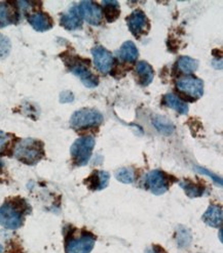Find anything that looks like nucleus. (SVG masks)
<instances>
[{"label": "nucleus", "mask_w": 223, "mask_h": 253, "mask_svg": "<svg viewBox=\"0 0 223 253\" xmlns=\"http://www.w3.org/2000/svg\"><path fill=\"white\" fill-rule=\"evenodd\" d=\"M94 58V64L99 72L107 74L111 71L114 64V58L112 53L103 46H96L92 49Z\"/></svg>", "instance_id": "obj_11"}, {"label": "nucleus", "mask_w": 223, "mask_h": 253, "mask_svg": "<svg viewBox=\"0 0 223 253\" xmlns=\"http://www.w3.org/2000/svg\"><path fill=\"white\" fill-rule=\"evenodd\" d=\"M118 58L127 63H134L139 57V51L134 42L125 41L117 51Z\"/></svg>", "instance_id": "obj_19"}, {"label": "nucleus", "mask_w": 223, "mask_h": 253, "mask_svg": "<svg viewBox=\"0 0 223 253\" xmlns=\"http://www.w3.org/2000/svg\"><path fill=\"white\" fill-rule=\"evenodd\" d=\"M74 100V96H73V94H72V92H70V91H63L62 93H61V95H60V102L61 103H63V104H65V103H70V102H72Z\"/></svg>", "instance_id": "obj_27"}, {"label": "nucleus", "mask_w": 223, "mask_h": 253, "mask_svg": "<svg viewBox=\"0 0 223 253\" xmlns=\"http://www.w3.org/2000/svg\"><path fill=\"white\" fill-rule=\"evenodd\" d=\"M10 48L11 44L9 39L6 36L0 34V60L7 57L10 52Z\"/></svg>", "instance_id": "obj_24"}, {"label": "nucleus", "mask_w": 223, "mask_h": 253, "mask_svg": "<svg viewBox=\"0 0 223 253\" xmlns=\"http://www.w3.org/2000/svg\"><path fill=\"white\" fill-rule=\"evenodd\" d=\"M127 23L130 31L136 37H140L144 34H147L150 29L149 20L145 13L140 9L133 11L127 19Z\"/></svg>", "instance_id": "obj_10"}, {"label": "nucleus", "mask_w": 223, "mask_h": 253, "mask_svg": "<svg viewBox=\"0 0 223 253\" xmlns=\"http://www.w3.org/2000/svg\"><path fill=\"white\" fill-rule=\"evenodd\" d=\"M163 170L155 169L147 172L143 178V188L155 195H163L168 191L174 180Z\"/></svg>", "instance_id": "obj_6"}, {"label": "nucleus", "mask_w": 223, "mask_h": 253, "mask_svg": "<svg viewBox=\"0 0 223 253\" xmlns=\"http://www.w3.org/2000/svg\"><path fill=\"white\" fill-rule=\"evenodd\" d=\"M10 136L11 135L9 133L0 130V154H3L7 149V146L10 143Z\"/></svg>", "instance_id": "obj_26"}, {"label": "nucleus", "mask_w": 223, "mask_h": 253, "mask_svg": "<svg viewBox=\"0 0 223 253\" xmlns=\"http://www.w3.org/2000/svg\"><path fill=\"white\" fill-rule=\"evenodd\" d=\"M176 87L180 92H182L191 98H194V100H198L204 94L203 80L190 75L180 78L176 83Z\"/></svg>", "instance_id": "obj_8"}, {"label": "nucleus", "mask_w": 223, "mask_h": 253, "mask_svg": "<svg viewBox=\"0 0 223 253\" xmlns=\"http://www.w3.org/2000/svg\"><path fill=\"white\" fill-rule=\"evenodd\" d=\"M102 5L104 6L102 9V13L106 18L108 23H112L116 21L120 15L119 3L115 0H109V1H103Z\"/></svg>", "instance_id": "obj_22"}, {"label": "nucleus", "mask_w": 223, "mask_h": 253, "mask_svg": "<svg viewBox=\"0 0 223 253\" xmlns=\"http://www.w3.org/2000/svg\"><path fill=\"white\" fill-rule=\"evenodd\" d=\"M198 67H199V62L190 57H186V55L180 57L176 62V68L181 74L190 75L193 72L197 71Z\"/></svg>", "instance_id": "obj_20"}, {"label": "nucleus", "mask_w": 223, "mask_h": 253, "mask_svg": "<svg viewBox=\"0 0 223 253\" xmlns=\"http://www.w3.org/2000/svg\"><path fill=\"white\" fill-rule=\"evenodd\" d=\"M0 253H4V247L1 243H0Z\"/></svg>", "instance_id": "obj_29"}, {"label": "nucleus", "mask_w": 223, "mask_h": 253, "mask_svg": "<svg viewBox=\"0 0 223 253\" xmlns=\"http://www.w3.org/2000/svg\"><path fill=\"white\" fill-rule=\"evenodd\" d=\"M96 145L95 137L92 135L77 138L72 144L70 155L75 166H85L89 163Z\"/></svg>", "instance_id": "obj_5"}, {"label": "nucleus", "mask_w": 223, "mask_h": 253, "mask_svg": "<svg viewBox=\"0 0 223 253\" xmlns=\"http://www.w3.org/2000/svg\"><path fill=\"white\" fill-rule=\"evenodd\" d=\"M30 210V206L24 199H8L0 206V224L7 230H17L23 226L25 215Z\"/></svg>", "instance_id": "obj_1"}, {"label": "nucleus", "mask_w": 223, "mask_h": 253, "mask_svg": "<svg viewBox=\"0 0 223 253\" xmlns=\"http://www.w3.org/2000/svg\"><path fill=\"white\" fill-rule=\"evenodd\" d=\"M165 105L178 112L180 115H186L189 110L187 104L173 93H169L165 96Z\"/></svg>", "instance_id": "obj_21"}, {"label": "nucleus", "mask_w": 223, "mask_h": 253, "mask_svg": "<svg viewBox=\"0 0 223 253\" xmlns=\"http://www.w3.org/2000/svg\"><path fill=\"white\" fill-rule=\"evenodd\" d=\"M28 22L37 32H46L54 26L53 19L46 12H35L28 17Z\"/></svg>", "instance_id": "obj_14"}, {"label": "nucleus", "mask_w": 223, "mask_h": 253, "mask_svg": "<svg viewBox=\"0 0 223 253\" xmlns=\"http://www.w3.org/2000/svg\"><path fill=\"white\" fill-rule=\"evenodd\" d=\"M19 7L9 2H0V28L17 24L19 22Z\"/></svg>", "instance_id": "obj_12"}, {"label": "nucleus", "mask_w": 223, "mask_h": 253, "mask_svg": "<svg viewBox=\"0 0 223 253\" xmlns=\"http://www.w3.org/2000/svg\"><path fill=\"white\" fill-rule=\"evenodd\" d=\"M109 178L110 175L107 171L95 170L88 178H86V180L83 181V184L92 191H101L108 186Z\"/></svg>", "instance_id": "obj_13"}, {"label": "nucleus", "mask_w": 223, "mask_h": 253, "mask_svg": "<svg viewBox=\"0 0 223 253\" xmlns=\"http://www.w3.org/2000/svg\"><path fill=\"white\" fill-rule=\"evenodd\" d=\"M96 243V236L91 232L83 230L78 236L70 234L67 237L65 252L66 253H91Z\"/></svg>", "instance_id": "obj_7"}, {"label": "nucleus", "mask_w": 223, "mask_h": 253, "mask_svg": "<svg viewBox=\"0 0 223 253\" xmlns=\"http://www.w3.org/2000/svg\"><path fill=\"white\" fill-rule=\"evenodd\" d=\"M136 72L139 77V82L142 86H148L155 78V71L152 67L144 61L139 62L136 66Z\"/></svg>", "instance_id": "obj_18"}, {"label": "nucleus", "mask_w": 223, "mask_h": 253, "mask_svg": "<svg viewBox=\"0 0 223 253\" xmlns=\"http://www.w3.org/2000/svg\"><path fill=\"white\" fill-rule=\"evenodd\" d=\"M61 26L69 31L78 30L82 27V19L79 15L77 6H73L71 9H69L67 13H64L60 20Z\"/></svg>", "instance_id": "obj_15"}, {"label": "nucleus", "mask_w": 223, "mask_h": 253, "mask_svg": "<svg viewBox=\"0 0 223 253\" xmlns=\"http://www.w3.org/2000/svg\"><path fill=\"white\" fill-rule=\"evenodd\" d=\"M203 221L212 228H220L222 226V208L218 205H211L202 216Z\"/></svg>", "instance_id": "obj_16"}, {"label": "nucleus", "mask_w": 223, "mask_h": 253, "mask_svg": "<svg viewBox=\"0 0 223 253\" xmlns=\"http://www.w3.org/2000/svg\"><path fill=\"white\" fill-rule=\"evenodd\" d=\"M146 253H168V252H167L162 246L157 245V244H153L151 247H149L146 250Z\"/></svg>", "instance_id": "obj_28"}, {"label": "nucleus", "mask_w": 223, "mask_h": 253, "mask_svg": "<svg viewBox=\"0 0 223 253\" xmlns=\"http://www.w3.org/2000/svg\"><path fill=\"white\" fill-rule=\"evenodd\" d=\"M179 185L189 198H199L206 193V187L202 182H194L190 179H184L180 181Z\"/></svg>", "instance_id": "obj_17"}, {"label": "nucleus", "mask_w": 223, "mask_h": 253, "mask_svg": "<svg viewBox=\"0 0 223 253\" xmlns=\"http://www.w3.org/2000/svg\"><path fill=\"white\" fill-rule=\"evenodd\" d=\"M114 175L118 181L123 182V184H133L135 181V171L130 167H122L120 169H117Z\"/></svg>", "instance_id": "obj_23"}, {"label": "nucleus", "mask_w": 223, "mask_h": 253, "mask_svg": "<svg viewBox=\"0 0 223 253\" xmlns=\"http://www.w3.org/2000/svg\"><path fill=\"white\" fill-rule=\"evenodd\" d=\"M64 62L66 66L69 68V71L73 75L77 76L86 87L95 88L98 86L99 79L91 72V70L89 69V65H87V63H89L88 60L85 61L78 57H75L68 58V60Z\"/></svg>", "instance_id": "obj_4"}, {"label": "nucleus", "mask_w": 223, "mask_h": 253, "mask_svg": "<svg viewBox=\"0 0 223 253\" xmlns=\"http://www.w3.org/2000/svg\"><path fill=\"white\" fill-rule=\"evenodd\" d=\"M104 121L101 112L96 109L83 108L75 111L70 118V126L76 131L97 128Z\"/></svg>", "instance_id": "obj_3"}, {"label": "nucleus", "mask_w": 223, "mask_h": 253, "mask_svg": "<svg viewBox=\"0 0 223 253\" xmlns=\"http://www.w3.org/2000/svg\"><path fill=\"white\" fill-rule=\"evenodd\" d=\"M177 242L179 244L180 247H185L188 246L191 242V236L188 230L186 229H182L179 230L178 234H177Z\"/></svg>", "instance_id": "obj_25"}, {"label": "nucleus", "mask_w": 223, "mask_h": 253, "mask_svg": "<svg viewBox=\"0 0 223 253\" xmlns=\"http://www.w3.org/2000/svg\"><path fill=\"white\" fill-rule=\"evenodd\" d=\"M13 155L18 161L26 165H35L46 155L45 145L36 138H23L15 146Z\"/></svg>", "instance_id": "obj_2"}, {"label": "nucleus", "mask_w": 223, "mask_h": 253, "mask_svg": "<svg viewBox=\"0 0 223 253\" xmlns=\"http://www.w3.org/2000/svg\"><path fill=\"white\" fill-rule=\"evenodd\" d=\"M2 167H3V162H2L1 160H0V169H1Z\"/></svg>", "instance_id": "obj_30"}, {"label": "nucleus", "mask_w": 223, "mask_h": 253, "mask_svg": "<svg viewBox=\"0 0 223 253\" xmlns=\"http://www.w3.org/2000/svg\"><path fill=\"white\" fill-rule=\"evenodd\" d=\"M79 15L83 21L92 26H99L103 20L102 8L93 1H81L77 6Z\"/></svg>", "instance_id": "obj_9"}]
</instances>
